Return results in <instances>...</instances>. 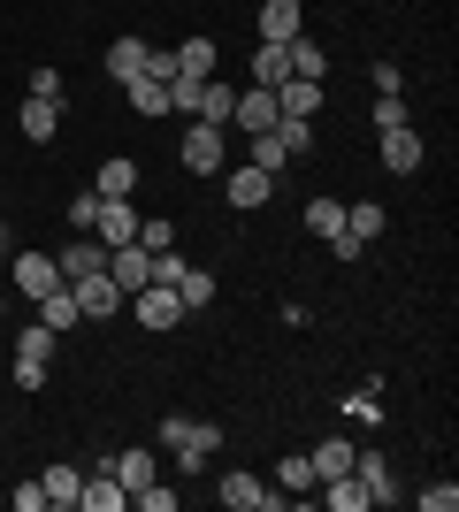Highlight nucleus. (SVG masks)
<instances>
[{
    "mask_svg": "<svg viewBox=\"0 0 459 512\" xmlns=\"http://www.w3.org/2000/svg\"><path fill=\"white\" fill-rule=\"evenodd\" d=\"M153 451H169L184 474H199V467L222 451V428H215V421H199V413H161V428H153Z\"/></svg>",
    "mask_w": 459,
    "mask_h": 512,
    "instance_id": "obj_1",
    "label": "nucleus"
},
{
    "mask_svg": "<svg viewBox=\"0 0 459 512\" xmlns=\"http://www.w3.org/2000/svg\"><path fill=\"white\" fill-rule=\"evenodd\" d=\"M176 161H184V176H222V161H230L222 123H192V130H184V146H176Z\"/></svg>",
    "mask_w": 459,
    "mask_h": 512,
    "instance_id": "obj_2",
    "label": "nucleus"
},
{
    "mask_svg": "<svg viewBox=\"0 0 459 512\" xmlns=\"http://www.w3.org/2000/svg\"><path fill=\"white\" fill-rule=\"evenodd\" d=\"M123 306H131L138 329H153V337H169L176 321H184V299H176V283H146V291H131Z\"/></svg>",
    "mask_w": 459,
    "mask_h": 512,
    "instance_id": "obj_3",
    "label": "nucleus"
},
{
    "mask_svg": "<svg viewBox=\"0 0 459 512\" xmlns=\"http://www.w3.org/2000/svg\"><path fill=\"white\" fill-rule=\"evenodd\" d=\"M215 497H222L230 512H276V505H291L284 490H268L261 474H245V467H230V474H222V482H215Z\"/></svg>",
    "mask_w": 459,
    "mask_h": 512,
    "instance_id": "obj_4",
    "label": "nucleus"
},
{
    "mask_svg": "<svg viewBox=\"0 0 459 512\" xmlns=\"http://www.w3.org/2000/svg\"><path fill=\"white\" fill-rule=\"evenodd\" d=\"M62 115H69V100H46V92H23V107H16V123H23V138H31V146H54Z\"/></svg>",
    "mask_w": 459,
    "mask_h": 512,
    "instance_id": "obj_5",
    "label": "nucleus"
},
{
    "mask_svg": "<svg viewBox=\"0 0 459 512\" xmlns=\"http://www.w3.org/2000/svg\"><path fill=\"white\" fill-rule=\"evenodd\" d=\"M100 467H108L115 482H123V490L138 497V490H146V482H153V474H161V451H153V444H131V451H108Z\"/></svg>",
    "mask_w": 459,
    "mask_h": 512,
    "instance_id": "obj_6",
    "label": "nucleus"
},
{
    "mask_svg": "<svg viewBox=\"0 0 459 512\" xmlns=\"http://www.w3.org/2000/svg\"><path fill=\"white\" fill-rule=\"evenodd\" d=\"M222 199H230L238 214H253V207H268V199H276V176H261L253 161H245V169L222 176Z\"/></svg>",
    "mask_w": 459,
    "mask_h": 512,
    "instance_id": "obj_7",
    "label": "nucleus"
},
{
    "mask_svg": "<svg viewBox=\"0 0 459 512\" xmlns=\"http://www.w3.org/2000/svg\"><path fill=\"white\" fill-rule=\"evenodd\" d=\"M54 268H62V283H85V276H100V268H108V245H100L92 230H77V245H62V253H54Z\"/></svg>",
    "mask_w": 459,
    "mask_h": 512,
    "instance_id": "obj_8",
    "label": "nucleus"
},
{
    "mask_svg": "<svg viewBox=\"0 0 459 512\" xmlns=\"http://www.w3.org/2000/svg\"><path fill=\"white\" fill-rule=\"evenodd\" d=\"M375 138H383V169H391V176H414V169H421V153H429L414 123H391V130H375Z\"/></svg>",
    "mask_w": 459,
    "mask_h": 512,
    "instance_id": "obj_9",
    "label": "nucleus"
},
{
    "mask_svg": "<svg viewBox=\"0 0 459 512\" xmlns=\"http://www.w3.org/2000/svg\"><path fill=\"white\" fill-rule=\"evenodd\" d=\"M46 291H62V268H54V253H16V299L39 306Z\"/></svg>",
    "mask_w": 459,
    "mask_h": 512,
    "instance_id": "obj_10",
    "label": "nucleus"
},
{
    "mask_svg": "<svg viewBox=\"0 0 459 512\" xmlns=\"http://www.w3.org/2000/svg\"><path fill=\"white\" fill-rule=\"evenodd\" d=\"M92 237H100V245H138V207H131V199H100Z\"/></svg>",
    "mask_w": 459,
    "mask_h": 512,
    "instance_id": "obj_11",
    "label": "nucleus"
},
{
    "mask_svg": "<svg viewBox=\"0 0 459 512\" xmlns=\"http://www.w3.org/2000/svg\"><path fill=\"white\" fill-rule=\"evenodd\" d=\"M215 69H222V54H215V39H207V31L176 46V85H207Z\"/></svg>",
    "mask_w": 459,
    "mask_h": 512,
    "instance_id": "obj_12",
    "label": "nucleus"
},
{
    "mask_svg": "<svg viewBox=\"0 0 459 512\" xmlns=\"http://www.w3.org/2000/svg\"><path fill=\"white\" fill-rule=\"evenodd\" d=\"M352 474H360V490H368V505H391L398 497V474L383 451H352Z\"/></svg>",
    "mask_w": 459,
    "mask_h": 512,
    "instance_id": "obj_13",
    "label": "nucleus"
},
{
    "mask_svg": "<svg viewBox=\"0 0 459 512\" xmlns=\"http://www.w3.org/2000/svg\"><path fill=\"white\" fill-rule=\"evenodd\" d=\"M69 291H77V314H85V321H108V314H123V291L108 283V268H100V276H85V283H69Z\"/></svg>",
    "mask_w": 459,
    "mask_h": 512,
    "instance_id": "obj_14",
    "label": "nucleus"
},
{
    "mask_svg": "<svg viewBox=\"0 0 459 512\" xmlns=\"http://www.w3.org/2000/svg\"><path fill=\"white\" fill-rule=\"evenodd\" d=\"M230 123H238L245 138H253V130H276V92H268V85H245L238 107H230Z\"/></svg>",
    "mask_w": 459,
    "mask_h": 512,
    "instance_id": "obj_15",
    "label": "nucleus"
},
{
    "mask_svg": "<svg viewBox=\"0 0 459 512\" xmlns=\"http://www.w3.org/2000/svg\"><path fill=\"white\" fill-rule=\"evenodd\" d=\"M123 505H131V490H123L108 467H92V474H85V497H77V512H123Z\"/></svg>",
    "mask_w": 459,
    "mask_h": 512,
    "instance_id": "obj_16",
    "label": "nucleus"
},
{
    "mask_svg": "<svg viewBox=\"0 0 459 512\" xmlns=\"http://www.w3.org/2000/svg\"><path fill=\"white\" fill-rule=\"evenodd\" d=\"M92 192H100V199H131L138 192V161H131V153H108L100 176H92Z\"/></svg>",
    "mask_w": 459,
    "mask_h": 512,
    "instance_id": "obj_17",
    "label": "nucleus"
},
{
    "mask_svg": "<svg viewBox=\"0 0 459 512\" xmlns=\"http://www.w3.org/2000/svg\"><path fill=\"white\" fill-rule=\"evenodd\" d=\"M299 31H306V8H299V0H261V39L284 46V39H299Z\"/></svg>",
    "mask_w": 459,
    "mask_h": 512,
    "instance_id": "obj_18",
    "label": "nucleus"
},
{
    "mask_svg": "<svg viewBox=\"0 0 459 512\" xmlns=\"http://www.w3.org/2000/svg\"><path fill=\"white\" fill-rule=\"evenodd\" d=\"M230 107H238V85H222V77H207V85L192 92V123H230Z\"/></svg>",
    "mask_w": 459,
    "mask_h": 512,
    "instance_id": "obj_19",
    "label": "nucleus"
},
{
    "mask_svg": "<svg viewBox=\"0 0 459 512\" xmlns=\"http://www.w3.org/2000/svg\"><path fill=\"white\" fill-rule=\"evenodd\" d=\"M39 490H46V505H54V512H77V497H85V474H77V467H46V474H39Z\"/></svg>",
    "mask_w": 459,
    "mask_h": 512,
    "instance_id": "obj_20",
    "label": "nucleus"
},
{
    "mask_svg": "<svg viewBox=\"0 0 459 512\" xmlns=\"http://www.w3.org/2000/svg\"><path fill=\"white\" fill-rule=\"evenodd\" d=\"M352 451H360L352 436H322V444L306 451V459H314V482H329V474H352Z\"/></svg>",
    "mask_w": 459,
    "mask_h": 512,
    "instance_id": "obj_21",
    "label": "nucleus"
},
{
    "mask_svg": "<svg viewBox=\"0 0 459 512\" xmlns=\"http://www.w3.org/2000/svg\"><path fill=\"white\" fill-rule=\"evenodd\" d=\"M123 100H131V115H176V100H169V85H161V77H131V85H123Z\"/></svg>",
    "mask_w": 459,
    "mask_h": 512,
    "instance_id": "obj_22",
    "label": "nucleus"
},
{
    "mask_svg": "<svg viewBox=\"0 0 459 512\" xmlns=\"http://www.w3.org/2000/svg\"><path fill=\"white\" fill-rule=\"evenodd\" d=\"M306 230L322 237V245H329V237H345V199L314 192V199H306Z\"/></svg>",
    "mask_w": 459,
    "mask_h": 512,
    "instance_id": "obj_23",
    "label": "nucleus"
},
{
    "mask_svg": "<svg viewBox=\"0 0 459 512\" xmlns=\"http://www.w3.org/2000/svg\"><path fill=\"white\" fill-rule=\"evenodd\" d=\"M284 54H291V77H306V85H322V69H329V54H322V39H284Z\"/></svg>",
    "mask_w": 459,
    "mask_h": 512,
    "instance_id": "obj_24",
    "label": "nucleus"
},
{
    "mask_svg": "<svg viewBox=\"0 0 459 512\" xmlns=\"http://www.w3.org/2000/svg\"><path fill=\"white\" fill-rule=\"evenodd\" d=\"M276 490H284L291 505L314 490V459H306V451H284V459H276Z\"/></svg>",
    "mask_w": 459,
    "mask_h": 512,
    "instance_id": "obj_25",
    "label": "nucleus"
},
{
    "mask_svg": "<svg viewBox=\"0 0 459 512\" xmlns=\"http://www.w3.org/2000/svg\"><path fill=\"white\" fill-rule=\"evenodd\" d=\"M39 321L54 329V337H69V329L85 321V314H77V291H69V283H62V291H46V299H39Z\"/></svg>",
    "mask_w": 459,
    "mask_h": 512,
    "instance_id": "obj_26",
    "label": "nucleus"
},
{
    "mask_svg": "<svg viewBox=\"0 0 459 512\" xmlns=\"http://www.w3.org/2000/svg\"><path fill=\"white\" fill-rule=\"evenodd\" d=\"M176 299H184V314H199V306H215V276L184 260V268H176Z\"/></svg>",
    "mask_w": 459,
    "mask_h": 512,
    "instance_id": "obj_27",
    "label": "nucleus"
},
{
    "mask_svg": "<svg viewBox=\"0 0 459 512\" xmlns=\"http://www.w3.org/2000/svg\"><path fill=\"white\" fill-rule=\"evenodd\" d=\"M284 77H291V54H284L276 39H261V46H253V85H268V92H276Z\"/></svg>",
    "mask_w": 459,
    "mask_h": 512,
    "instance_id": "obj_28",
    "label": "nucleus"
},
{
    "mask_svg": "<svg viewBox=\"0 0 459 512\" xmlns=\"http://www.w3.org/2000/svg\"><path fill=\"white\" fill-rule=\"evenodd\" d=\"M108 77H115V85L146 77V39H115V46H108Z\"/></svg>",
    "mask_w": 459,
    "mask_h": 512,
    "instance_id": "obj_29",
    "label": "nucleus"
},
{
    "mask_svg": "<svg viewBox=\"0 0 459 512\" xmlns=\"http://www.w3.org/2000/svg\"><path fill=\"white\" fill-rule=\"evenodd\" d=\"M253 169H261V176L291 169V146H284V138H276V130H253Z\"/></svg>",
    "mask_w": 459,
    "mask_h": 512,
    "instance_id": "obj_30",
    "label": "nucleus"
},
{
    "mask_svg": "<svg viewBox=\"0 0 459 512\" xmlns=\"http://www.w3.org/2000/svg\"><path fill=\"white\" fill-rule=\"evenodd\" d=\"M16 360H31V367H46V360H54V329H46V321H23Z\"/></svg>",
    "mask_w": 459,
    "mask_h": 512,
    "instance_id": "obj_31",
    "label": "nucleus"
},
{
    "mask_svg": "<svg viewBox=\"0 0 459 512\" xmlns=\"http://www.w3.org/2000/svg\"><path fill=\"white\" fill-rule=\"evenodd\" d=\"M345 421H360V428L383 421V383H360V390H352V398H345Z\"/></svg>",
    "mask_w": 459,
    "mask_h": 512,
    "instance_id": "obj_32",
    "label": "nucleus"
},
{
    "mask_svg": "<svg viewBox=\"0 0 459 512\" xmlns=\"http://www.w3.org/2000/svg\"><path fill=\"white\" fill-rule=\"evenodd\" d=\"M345 230L360 237V245H375V237H383V207H375V199H360V207H345Z\"/></svg>",
    "mask_w": 459,
    "mask_h": 512,
    "instance_id": "obj_33",
    "label": "nucleus"
},
{
    "mask_svg": "<svg viewBox=\"0 0 459 512\" xmlns=\"http://www.w3.org/2000/svg\"><path fill=\"white\" fill-rule=\"evenodd\" d=\"M138 245H146V253H169V245H176V222H169V214L138 222Z\"/></svg>",
    "mask_w": 459,
    "mask_h": 512,
    "instance_id": "obj_34",
    "label": "nucleus"
},
{
    "mask_svg": "<svg viewBox=\"0 0 459 512\" xmlns=\"http://www.w3.org/2000/svg\"><path fill=\"white\" fill-rule=\"evenodd\" d=\"M368 77H375V100H406V69L398 62H375Z\"/></svg>",
    "mask_w": 459,
    "mask_h": 512,
    "instance_id": "obj_35",
    "label": "nucleus"
},
{
    "mask_svg": "<svg viewBox=\"0 0 459 512\" xmlns=\"http://www.w3.org/2000/svg\"><path fill=\"white\" fill-rule=\"evenodd\" d=\"M131 505H138V512H176V490L161 482V474H153V482H146V490L131 497Z\"/></svg>",
    "mask_w": 459,
    "mask_h": 512,
    "instance_id": "obj_36",
    "label": "nucleus"
},
{
    "mask_svg": "<svg viewBox=\"0 0 459 512\" xmlns=\"http://www.w3.org/2000/svg\"><path fill=\"white\" fill-rule=\"evenodd\" d=\"M414 505H421V512H459V482H429Z\"/></svg>",
    "mask_w": 459,
    "mask_h": 512,
    "instance_id": "obj_37",
    "label": "nucleus"
},
{
    "mask_svg": "<svg viewBox=\"0 0 459 512\" xmlns=\"http://www.w3.org/2000/svg\"><path fill=\"white\" fill-rule=\"evenodd\" d=\"M276 138L291 146V161H306V153H314V123H276Z\"/></svg>",
    "mask_w": 459,
    "mask_h": 512,
    "instance_id": "obj_38",
    "label": "nucleus"
},
{
    "mask_svg": "<svg viewBox=\"0 0 459 512\" xmlns=\"http://www.w3.org/2000/svg\"><path fill=\"white\" fill-rule=\"evenodd\" d=\"M31 92H46V100H69V85H62V69H54V62L31 69Z\"/></svg>",
    "mask_w": 459,
    "mask_h": 512,
    "instance_id": "obj_39",
    "label": "nucleus"
},
{
    "mask_svg": "<svg viewBox=\"0 0 459 512\" xmlns=\"http://www.w3.org/2000/svg\"><path fill=\"white\" fill-rule=\"evenodd\" d=\"M146 77H161V85H176V46H146Z\"/></svg>",
    "mask_w": 459,
    "mask_h": 512,
    "instance_id": "obj_40",
    "label": "nucleus"
},
{
    "mask_svg": "<svg viewBox=\"0 0 459 512\" xmlns=\"http://www.w3.org/2000/svg\"><path fill=\"white\" fill-rule=\"evenodd\" d=\"M92 214H100V192H77L69 199V230H92Z\"/></svg>",
    "mask_w": 459,
    "mask_h": 512,
    "instance_id": "obj_41",
    "label": "nucleus"
},
{
    "mask_svg": "<svg viewBox=\"0 0 459 512\" xmlns=\"http://www.w3.org/2000/svg\"><path fill=\"white\" fill-rule=\"evenodd\" d=\"M391 123H414V115H406V100H375V130H391Z\"/></svg>",
    "mask_w": 459,
    "mask_h": 512,
    "instance_id": "obj_42",
    "label": "nucleus"
},
{
    "mask_svg": "<svg viewBox=\"0 0 459 512\" xmlns=\"http://www.w3.org/2000/svg\"><path fill=\"white\" fill-rule=\"evenodd\" d=\"M16 512H46V490H39V482H16Z\"/></svg>",
    "mask_w": 459,
    "mask_h": 512,
    "instance_id": "obj_43",
    "label": "nucleus"
},
{
    "mask_svg": "<svg viewBox=\"0 0 459 512\" xmlns=\"http://www.w3.org/2000/svg\"><path fill=\"white\" fill-rule=\"evenodd\" d=\"M8 253H16V230H8V222H0V260H8Z\"/></svg>",
    "mask_w": 459,
    "mask_h": 512,
    "instance_id": "obj_44",
    "label": "nucleus"
},
{
    "mask_svg": "<svg viewBox=\"0 0 459 512\" xmlns=\"http://www.w3.org/2000/svg\"><path fill=\"white\" fill-rule=\"evenodd\" d=\"M0 314H8V283H0Z\"/></svg>",
    "mask_w": 459,
    "mask_h": 512,
    "instance_id": "obj_45",
    "label": "nucleus"
}]
</instances>
